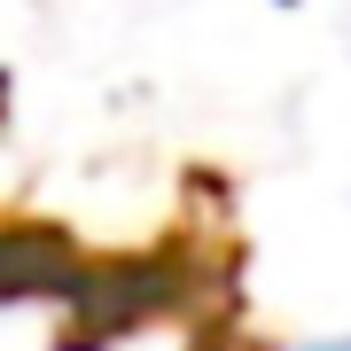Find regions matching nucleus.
I'll return each mask as SVG.
<instances>
[{"label":"nucleus","instance_id":"1","mask_svg":"<svg viewBox=\"0 0 351 351\" xmlns=\"http://www.w3.org/2000/svg\"><path fill=\"white\" fill-rule=\"evenodd\" d=\"M297 351H351V336H328V343H297Z\"/></svg>","mask_w":351,"mask_h":351}]
</instances>
